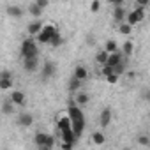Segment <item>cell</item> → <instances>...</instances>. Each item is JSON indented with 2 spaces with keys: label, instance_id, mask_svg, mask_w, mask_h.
<instances>
[{
  "label": "cell",
  "instance_id": "obj_1",
  "mask_svg": "<svg viewBox=\"0 0 150 150\" xmlns=\"http://www.w3.org/2000/svg\"><path fill=\"white\" fill-rule=\"evenodd\" d=\"M67 111H69V117H71V122H72V129L76 132V136L80 138L83 129H85V115H83L81 108H78V104H71Z\"/></svg>",
  "mask_w": 150,
  "mask_h": 150
},
{
  "label": "cell",
  "instance_id": "obj_2",
  "mask_svg": "<svg viewBox=\"0 0 150 150\" xmlns=\"http://www.w3.org/2000/svg\"><path fill=\"white\" fill-rule=\"evenodd\" d=\"M58 30H57V27L55 25H51V23H46L44 27H42V30L35 35L37 37V41L39 42H42V44H50V41H51V37L57 34Z\"/></svg>",
  "mask_w": 150,
  "mask_h": 150
},
{
  "label": "cell",
  "instance_id": "obj_3",
  "mask_svg": "<svg viewBox=\"0 0 150 150\" xmlns=\"http://www.w3.org/2000/svg\"><path fill=\"white\" fill-rule=\"evenodd\" d=\"M21 57H23V58L37 57V44H35V39L28 37V39L23 41V44H21Z\"/></svg>",
  "mask_w": 150,
  "mask_h": 150
},
{
  "label": "cell",
  "instance_id": "obj_4",
  "mask_svg": "<svg viewBox=\"0 0 150 150\" xmlns=\"http://www.w3.org/2000/svg\"><path fill=\"white\" fill-rule=\"evenodd\" d=\"M55 72H57V65L53 62H44L42 64V71H41V80L42 81H48Z\"/></svg>",
  "mask_w": 150,
  "mask_h": 150
},
{
  "label": "cell",
  "instance_id": "obj_5",
  "mask_svg": "<svg viewBox=\"0 0 150 150\" xmlns=\"http://www.w3.org/2000/svg\"><path fill=\"white\" fill-rule=\"evenodd\" d=\"M69 127H72L69 111L60 113V115H58V120H57V129H58V132H60V131H65V129H69Z\"/></svg>",
  "mask_w": 150,
  "mask_h": 150
},
{
  "label": "cell",
  "instance_id": "obj_6",
  "mask_svg": "<svg viewBox=\"0 0 150 150\" xmlns=\"http://www.w3.org/2000/svg\"><path fill=\"white\" fill-rule=\"evenodd\" d=\"M39 65V58L37 57H28V58H23V69L27 72H34Z\"/></svg>",
  "mask_w": 150,
  "mask_h": 150
},
{
  "label": "cell",
  "instance_id": "obj_7",
  "mask_svg": "<svg viewBox=\"0 0 150 150\" xmlns=\"http://www.w3.org/2000/svg\"><path fill=\"white\" fill-rule=\"evenodd\" d=\"M111 118H113L111 110H110V108H104V110L101 111V115H99V124H101V127H108L110 122H111Z\"/></svg>",
  "mask_w": 150,
  "mask_h": 150
},
{
  "label": "cell",
  "instance_id": "obj_8",
  "mask_svg": "<svg viewBox=\"0 0 150 150\" xmlns=\"http://www.w3.org/2000/svg\"><path fill=\"white\" fill-rule=\"evenodd\" d=\"M125 18H127V11L124 9V6L113 7V20H115L117 23H122V21H125Z\"/></svg>",
  "mask_w": 150,
  "mask_h": 150
},
{
  "label": "cell",
  "instance_id": "obj_9",
  "mask_svg": "<svg viewBox=\"0 0 150 150\" xmlns=\"http://www.w3.org/2000/svg\"><path fill=\"white\" fill-rule=\"evenodd\" d=\"M11 101H13L14 104H18V106H23V104L27 103V97H25V94H23L21 90H13V92H11Z\"/></svg>",
  "mask_w": 150,
  "mask_h": 150
},
{
  "label": "cell",
  "instance_id": "obj_10",
  "mask_svg": "<svg viewBox=\"0 0 150 150\" xmlns=\"http://www.w3.org/2000/svg\"><path fill=\"white\" fill-rule=\"evenodd\" d=\"M42 27H44V23H41L39 20H35V21H32V23H28V27H27V30H28V35H37L41 30H42Z\"/></svg>",
  "mask_w": 150,
  "mask_h": 150
},
{
  "label": "cell",
  "instance_id": "obj_11",
  "mask_svg": "<svg viewBox=\"0 0 150 150\" xmlns=\"http://www.w3.org/2000/svg\"><path fill=\"white\" fill-rule=\"evenodd\" d=\"M18 124L20 125H23V127H30L32 124H34V115H30V113H21L20 117H18Z\"/></svg>",
  "mask_w": 150,
  "mask_h": 150
},
{
  "label": "cell",
  "instance_id": "obj_12",
  "mask_svg": "<svg viewBox=\"0 0 150 150\" xmlns=\"http://www.w3.org/2000/svg\"><path fill=\"white\" fill-rule=\"evenodd\" d=\"M81 83H83L81 80H78L76 76H72V78L69 80V85H67V87H69V92H71V94H74V92H78V90L81 88Z\"/></svg>",
  "mask_w": 150,
  "mask_h": 150
},
{
  "label": "cell",
  "instance_id": "obj_13",
  "mask_svg": "<svg viewBox=\"0 0 150 150\" xmlns=\"http://www.w3.org/2000/svg\"><path fill=\"white\" fill-rule=\"evenodd\" d=\"M74 76H76L78 80H81V81H85L88 78V71L83 65H76V69H74Z\"/></svg>",
  "mask_w": 150,
  "mask_h": 150
},
{
  "label": "cell",
  "instance_id": "obj_14",
  "mask_svg": "<svg viewBox=\"0 0 150 150\" xmlns=\"http://www.w3.org/2000/svg\"><path fill=\"white\" fill-rule=\"evenodd\" d=\"M48 136H50V134H46V132H37V134H35L34 141H35V145H37L41 150L44 148V145H46V141H48Z\"/></svg>",
  "mask_w": 150,
  "mask_h": 150
},
{
  "label": "cell",
  "instance_id": "obj_15",
  "mask_svg": "<svg viewBox=\"0 0 150 150\" xmlns=\"http://www.w3.org/2000/svg\"><path fill=\"white\" fill-rule=\"evenodd\" d=\"M125 21L129 23V25H138V23H141V18L138 16V13L136 11H131V13H127V18H125Z\"/></svg>",
  "mask_w": 150,
  "mask_h": 150
},
{
  "label": "cell",
  "instance_id": "obj_16",
  "mask_svg": "<svg viewBox=\"0 0 150 150\" xmlns=\"http://www.w3.org/2000/svg\"><path fill=\"white\" fill-rule=\"evenodd\" d=\"M120 62H122V55H120L118 51H113V53H110V57H108V62H106V64L115 67V65H117V64H120Z\"/></svg>",
  "mask_w": 150,
  "mask_h": 150
},
{
  "label": "cell",
  "instance_id": "obj_17",
  "mask_svg": "<svg viewBox=\"0 0 150 150\" xmlns=\"http://www.w3.org/2000/svg\"><path fill=\"white\" fill-rule=\"evenodd\" d=\"M7 14L13 16V18H21L23 16V9L18 7V6H11V7H7Z\"/></svg>",
  "mask_w": 150,
  "mask_h": 150
},
{
  "label": "cell",
  "instance_id": "obj_18",
  "mask_svg": "<svg viewBox=\"0 0 150 150\" xmlns=\"http://www.w3.org/2000/svg\"><path fill=\"white\" fill-rule=\"evenodd\" d=\"M42 11H44V9H42V7H39V6H37L35 2L28 6V13H30L32 16H35V18H39V16L42 14Z\"/></svg>",
  "mask_w": 150,
  "mask_h": 150
},
{
  "label": "cell",
  "instance_id": "obj_19",
  "mask_svg": "<svg viewBox=\"0 0 150 150\" xmlns=\"http://www.w3.org/2000/svg\"><path fill=\"white\" fill-rule=\"evenodd\" d=\"M118 32L124 35H129L132 32V25H129L127 21H122V23H118Z\"/></svg>",
  "mask_w": 150,
  "mask_h": 150
},
{
  "label": "cell",
  "instance_id": "obj_20",
  "mask_svg": "<svg viewBox=\"0 0 150 150\" xmlns=\"http://www.w3.org/2000/svg\"><path fill=\"white\" fill-rule=\"evenodd\" d=\"M104 141H106V138H104V134H103V132H99V131H97V132H94V134H92V143H94V145H97V146H99V145H104Z\"/></svg>",
  "mask_w": 150,
  "mask_h": 150
},
{
  "label": "cell",
  "instance_id": "obj_21",
  "mask_svg": "<svg viewBox=\"0 0 150 150\" xmlns=\"http://www.w3.org/2000/svg\"><path fill=\"white\" fill-rule=\"evenodd\" d=\"M108 57H110V53L104 50V51H99L97 55H96V60H97V64H101V65H104L106 62H108Z\"/></svg>",
  "mask_w": 150,
  "mask_h": 150
},
{
  "label": "cell",
  "instance_id": "obj_22",
  "mask_svg": "<svg viewBox=\"0 0 150 150\" xmlns=\"http://www.w3.org/2000/svg\"><path fill=\"white\" fill-rule=\"evenodd\" d=\"M62 42H64V39H62L60 32H57V34L51 37V41H50V44H51L53 48H58V46H62Z\"/></svg>",
  "mask_w": 150,
  "mask_h": 150
},
{
  "label": "cell",
  "instance_id": "obj_23",
  "mask_svg": "<svg viewBox=\"0 0 150 150\" xmlns=\"http://www.w3.org/2000/svg\"><path fill=\"white\" fill-rule=\"evenodd\" d=\"M104 50H106L108 53H113V51H118V48H117V42H115L113 39H110V41H106V46H104Z\"/></svg>",
  "mask_w": 150,
  "mask_h": 150
},
{
  "label": "cell",
  "instance_id": "obj_24",
  "mask_svg": "<svg viewBox=\"0 0 150 150\" xmlns=\"http://www.w3.org/2000/svg\"><path fill=\"white\" fill-rule=\"evenodd\" d=\"M88 103V96L87 94H76V104L78 106H85Z\"/></svg>",
  "mask_w": 150,
  "mask_h": 150
},
{
  "label": "cell",
  "instance_id": "obj_25",
  "mask_svg": "<svg viewBox=\"0 0 150 150\" xmlns=\"http://www.w3.org/2000/svg\"><path fill=\"white\" fill-rule=\"evenodd\" d=\"M9 88H13V81H11V78L0 80V90H9Z\"/></svg>",
  "mask_w": 150,
  "mask_h": 150
},
{
  "label": "cell",
  "instance_id": "obj_26",
  "mask_svg": "<svg viewBox=\"0 0 150 150\" xmlns=\"http://www.w3.org/2000/svg\"><path fill=\"white\" fill-rule=\"evenodd\" d=\"M122 50H124V53L129 57V55H132L134 46H132V42H131V41H125V42H124V46H122Z\"/></svg>",
  "mask_w": 150,
  "mask_h": 150
},
{
  "label": "cell",
  "instance_id": "obj_27",
  "mask_svg": "<svg viewBox=\"0 0 150 150\" xmlns=\"http://www.w3.org/2000/svg\"><path fill=\"white\" fill-rule=\"evenodd\" d=\"M111 72H115V67H113V65L104 64V65H103V69H101V74H103V76H108V74H111Z\"/></svg>",
  "mask_w": 150,
  "mask_h": 150
},
{
  "label": "cell",
  "instance_id": "obj_28",
  "mask_svg": "<svg viewBox=\"0 0 150 150\" xmlns=\"http://www.w3.org/2000/svg\"><path fill=\"white\" fill-rule=\"evenodd\" d=\"M138 143L141 145V146H150V138L148 136H138Z\"/></svg>",
  "mask_w": 150,
  "mask_h": 150
},
{
  "label": "cell",
  "instance_id": "obj_29",
  "mask_svg": "<svg viewBox=\"0 0 150 150\" xmlns=\"http://www.w3.org/2000/svg\"><path fill=\"white\" fill-rule=\"evenodd\" d=\"M106 81H108V83H111V85H113V83H117V81H118V74H117V72L108 74V76H106Z\"/></svg>",
  "mask_w": 150,
  "mask_h": 150
},
{
  "label": "cell",
  "instance_id": "obj_30",
  "mask_svg": "<svg viewBox=\"0 0 150 150\" xmlns=\"http://www.w3.org/2000/svg\"><path fill=\"white\" fill-rule=\"evenodd\" d=\"M53 146H55V138L53 136H48V141H46V145H44L42 150H51Z\"/></svg>",
  "mask_w": 150,
  "mask_h": 150
},
{
  "label": "cell",
  "instance_id": "obj_31",
  "mask_svg": "<svg viewBox=\"0 0 150 150\" xmlns=\"http://www.w3.org/2000/svg\"><path fill=\"white\" fill-rule=\"evenodd\" d=\"M13 104H14L13 101H11V103H4V106H2V111H4L6 115H7V113H11V111H13Z\"/></svg>",
  "mask_w": 150,
  "mask_h": 150
},
{
  "label": "cell",
  "instance_id": "obj_32",
  "mask_svg": "<svg viewBox=\"0 0 150 150\" xmlns=\"http://www.w3.org/2000/svg\"><path fill=\"white\" fill-rule=\"evenodd\" d=\"M99 6H101V4H99V0H92V4H90V11H92V13H97V11H99Z\"/></svg>",
  "mask_w": 150,
  "mask_h": 150
},
{
  "label": "cell",
  "instance_id": "obj_33",
  "mask_svg": "<svg viewBox=\"0 0 150 150\" xmlns=\"http://www.w3.org/2000/svg\"><path fill=\"white\" fill-rule=\"evenodd\" d=\"M124 69H125V67H124V62H120V64H117V65H115V72L118 74V76L124 72Z\"/></svg>",
  "mask_w": 150,
  "mask_h": 150
},
{
  "label": "cell",
  "instance_id": "obj_34",
  "mask_svg": "<svg viewBox=\"0 0 150 150\" xmlns=\"http://www.w3.org/2000/svg\"><path fill=\"white\" fill-rule=\"evenodd\" d=\"M35 4H37L39 7L46 9V7H48V4H50V0H35Z\"/></svg>",
  "mask_w": 150,
  "mask_h": 150
},
{
  "label": "cell",
  "instance_id": "obj_35",
  "mask_svg": "<svg viewBox=\"0 0 150 150\" xmlns=\"http://www.w3.org/2000/svg\"><path fill=\"white\" fill-rule=\"evenodd\" d=\"M6 78H11V72L7 69H4L2 72H0V80H6Z\"/></svg>",
  "mask_w": 150,
  "mask_h": 150
},
{
  "label": "cell",
  "instance_id": "obj_36",
  "mask_svg": "<svg viewBox=\"0 0 150 150\" xmlns=\"http://www.w3.org/2000/svg\"><path fill=\"white\" fill-rule=\"evenodd\" d=\"M141 97H143L145 101H148V103H150V88H146V90H143V94H141Z\"/></svg>",
  "mask_w": 150,
  "mask_h": 150
},
{
  "label": "cell",
  "instance_id": "obj_37",
  "mask_svg": "<svg viewBox=\"0 0 150 150\" xmlns=\"http://www.w3.org/2000/svg\"><path fill=\"white\" fill-rule=\"evenodd\" d=\"M136 4L141 6V7H146V6L150 4V0H136Z\"/></svg>",
  "mask_w": 150,
  "mask_h": 150
},
{
  "label": "cell",
  "instance_id": "obj_38",
  "mask_svg": "<svg viewBox=\"0 0 150 150\" xmlns=\"http://www.w3.org/2000/svg\"><path fill=\"white\" fill-rule=\"evenodd\" d=\"M110 4H113V7H118V6H124V0H110Z\"/></svg>",
  "mask_w": 150,
  "mask_h": 150
},
{
  "label": "cell",
  "instance_id": "obj_39",
  "mask_svg": "<svg viewBox=\"0 0 150 150\" xmlns=\"http://www.w3.org/2000/svg\"><path fill=\"white\" fill-rule=\"evenodd\" d=\"M87 44H88V46H94V44H96V39H94V35H88V37H87Z\"/></svg>",
  "mask_w": 150,
  "mask_h": 150
}]
</instances>
